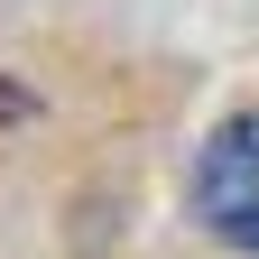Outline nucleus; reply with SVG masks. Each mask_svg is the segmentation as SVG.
<instances>
[{
  "label": "nucleus",
  "mask_w": 259,
  "mask_h": 259,
  "mask_svg": "<svg viewBox=\"0 0 259 259\" xmlns=\"http://www.w3.org/2000/svg\"><path fill=\"white\" fill-rule=\"evenodd\" d=\"M194 222L222 241V250H250L259 259V111H232L194 148Z\"/></svg>",
  "instance_id": "f257e3e1"
}]
</instances>
